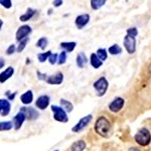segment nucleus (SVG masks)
Segmentation results:
<instances>
[{"label":"nucleus","mask_w":151,"mask_h":151,"mask_svg":"<svg viewBox=\"0 0 151 151\" xmlns=\"http://www.w3.org/2000/svg\"><path fill=\"white\" fill-rule=\"evenodd\" d=\"M94 131L98 135L103 137H107L110 136L111 132L112 125L110 121L105 116H100L97 119L94 123Z\"/></svg>","instance_id":"obj_1"},{"label":"nucleus","mask_w":151,"mask_h":151,"mask_svg":"<svg viewBox=\"0 0 151 151\" xmlns=\"http://www.w3.org/2000/svg\"><path fill=\"white\" fill-rule=\"evenodd\" d=\"M134 141L139 145L146 147L151 142V134L150 131L146 128H142L137 131L134 134Z\"/></svg>","instance_id":"obj_2"},{"label":"nucleus","mask_w":151,"mask_h":151,"mask_svg":"<svg viewBox=\"0 0 151 151\" xmlns=\"http://www.w3.org/2000/svg\"><path fill=\"white\" fill-rule=\"evenodd\" d=\"M51 110L53 112V118L55 121L62 123H67L69 121L68 116L65 110L61 106L53 104L51 106Z\"/></svg>","instance_id":"obj_3"},{"label":"nucleus","mask_w":151,"mask_h":151,"mask_svg":"<svg viewBox=\"0 0 151 151\" xmlns=\"http://www.w3.org/2000/svg\"><path fill=\"white\" fill-rule=\"evenodd\" d=\"M93 87L96 91L97 95L98 97H103L108 89V81L104 76H102L93 83Z\"/></svg>","instance_id":"obj_4"},{"label":"nucleus","mask_w":151,"mask_h":151,"mask_svg":"<svg viewBox=\"0 0 151 151\" xmlns=\"http://www.w3.org/2000/svg\"><path fill=\"white\" fill-rule=\"evenodd\" d=\"M123 45L125 49L129 55H132L136 52V40L135 37L126 34L123 40Z\"/></svg>","instance_id":"obj_5"},{"label":"nucleus","mask_w":151,"mask_h":151,"mask_svg":"<svg viewBox=\"0 0 151 151\" xmlns=\"http://www.w3.org/2000/svg\"><path fill=\"white\" fill-rule=\"evenodd\" d=\"M92 119L93 116L91 114H88V115L81 118L79 122L74 125L71 130H72L73 132H79L81 131H83L86 126L89 125V123L92 120Z\"/></svg>","instance_id":"obj_6"},{"label":"nucleus","mask_w":151,"mask_h":151,"mask_svg":"<svg viewBox=\"0 0 151 151\" xmlns=\"http://www.w3.org/2000/svg\"><path fill=\"white\" fill-rule=\"evenodd\" d=\"M20 112L24 113L28 120H36L40 116V113L31 106H22Z\"/></svg>","instance_id":"obj_7"},{"label":"nucleus","mask_w":151,"mask_h":151,"mask_svg":"<svg viewBox=\"0 0 151 151\" xmlns=\"http://www.w3.org/2000/svg\"><path fill=\"white\" fill-rule=\"evenodd\" d=\"M32 33V28L29 25H23L17 29L15 34V38L17 41L21 42L23 40L28 37L30 33Z\"/></svg>","instance_id":"obj_8"},{"label":"nucleus","mask_w":151,"mask_h":151,"mask_svg":"<svg viewBox=\"0 0 151 151\" xmlns=\"http://www.w3.org/2000/svg\"><path fill=\"white\" fill-rule=\"evenodd\" d=\"M124 104H125V100L121 97H117L113 101L110 103L108 105L109 110L114 113H117L120 111L123 108Z\"/></svg>","instance_id":"obj_9"},{"label":"nucleus","mask_w":151,"mask_h":151,"mask_svg":"<svg viewBox=\"0 0 151 151\" xmlns=\"http://www.w3.org/2000/svg\"><path fill=\"white\" fill-rule=\"evenodd\" d=\"M50 104V97L46 94H43L37 98L35 102V105L37 108L41 110H44L47 109Z\"/></svg>","instance_id":"obj_10"},{"label":"nucleus","mask_w":151,"mask_h":151,"mask_svg":"<svg viewBox=\"0 0 151 151\" xmlns=\"http://www.w3.org/2000/svg\"><path fill=\"white\" fill-rule=\"evenodd\" d=\"M64 81V74L61 72H58L52 76H48L45 80L48 84L50 85H60Z\"/></svg>","instance_id":"obj_11"},{"label":"nucleus","mask_w":151,"mask_h":151,"mask_svg":"<svg viewBox=\"0 0 151 151\" xmlns=\"http://www.w3.org/2000/svg\"><path fill=\"white\" fill-rule=\"evenodd\" d=\"M90 21V15L88 14H83L78 15L75 20V24L79 29H83L88 24Z\"/></svg>","instance_id":"obj_12"},{"label":"nucleus","mask_w":151,"mask_h":151,"mask_svg":"<svg viewBox=\"0 0 151 151\" xmlns=\"http://www.w3.org/2000/svg\"><path fill=\"white\" fill-rule=\"evenodd\" d=\"M11 111V104L6 99H0V114L2 116H6Z\"/></svg>","instance_id":"obj_13"},{"label":"nucleus","mask_w":151,"mask_h":151,"mask_svg":"<svg viewBox=\"0 0 151 151\" xmlns=\"http://www.w3.org/2000/svg\"><path fill=\"white\" fill-rule=\"evenodd\" d=\"M26 116L24 113L21 112H19L17 113V115L14 116L13 118V122H14V126L15 130H19L22 126L24 121L26 120Z\"/></svg>","instance_id":"obj_14"},{"label":"nucleus","mask_w":151,"mask_h":151,"mask_svg":"<svg viewBox=\"0 0 151 151\" xmlns=\"http://www.w3.org/2000/svg\"><path fill=\"white\" fill-rule=\"evenodd\" d=\"M14 73V69L12 67H9L6 70L0 73V82L1 83H5L9 79L12 77Z\"/></svg>","instance_id":"obj_15"},{"label":"nucleus","mask_w":151,"mask_h":151,"mask_svg":"<svg viewBox=\"0 0 151 151\" xmlns=\"http://www.w3.org/2000/svg\"><path fill=\"white\" fill-rule=\"evenodd\" d=\"M21 101L24 104L28 105L30 104L33 101V93L31 90H28L26 92H24V94H21Z\"/></svg>","instance_id":"obj_16"},{"label":"nucleus","mask_w":151,"mask_h":151,"mask_svg":"<svg viewBox=\"0 0 151 151\" xmlns=\"http://www.w3.org/2000/svg\"><path fill=\"white\" fill-rule=\"evenodd\" d=\"M76 63L79 68H84L86 64L88 63V58L84 52H80L78 54L76 58Z\"/></svg>","instance_id":"obj_17"},{"label":"nucleus","mask_w":151,"mask_h":151,"mask_svg":"<svg viewBox=\"0 0 151 151\" xmlns=\"http://www.w3.org/2000/svg\"><path fill=\"white\" fill-rule=\"evenodd\" d=\"M36 13V9L28 8L27 10L26 11V12H25L24 14H22V15H21L19 17V20H20L21 22H27V21H29V20L35 15Z\"/></svg>","instance_id":"obj_18"},{"label":"nucleus","mask_w":151,"mask_h":151,"mask_svg":"<svg viewBox=\"0 0 151 151\" xmlns=\"http://www.w3.org/2000/svg\"><path fill=\"white\" fill-rule=\"evenodd\" d=\"M90 64L93 68L98 69L103 65V61L100 60L96 54L92 53L90 56Z\"/></svg>","instance_id":"obj_19"},{"label":"nucleus","mask_w":151,"mask_h":151,"mask_svg":"<svg viewBox=\"0 0 151 151\" xmlns=\"http://www.w3.org/2000/svg\"><path fill=\"white\" fill-rule=\"evenodd\" d=\"M86 147V143L83 140H79L73 143L70 147V151H83Z\"/></svg>","instance_id":"obj_20"},{"label":"nucleus","mask_w":151,"mask_h":151,"mask_svg":"<svg viewBox=\"0 0 151 151\" xmlns=\"http://www.w3.org/2000/svg\"><path fill=\"white\" fill-rule=\"evenodd\" d=\"M60 48H63L65 52L70 53L73 52L75 49L76 46V42H60Z\"/></svg>","instance_id":"obj_21"},{"label":"nucleus","mask_w":151,"mask_h":151,"mask_svg":"<svg viewBox=\"0 0 151 151\" xmlns=\"http://www.w3.org/2000/svg\"><path fill=\"white\" fill-rule=\"evenodd\" d=\"M60 104L62 106V108L67 110V113H71L73 110V104L70 101H67V99L61 98L60 100Z\"/></svg>","instance_id":"obj_22"},{"label":"nucleus","mask_w":151,"mask_h":151,"mask_svg":"<svg viewBox=\"0 0 151 151\" xmlns=\"http://www.w3.org/2000/svg\"><path fill=\"white\" fill-rule=\"evenodd\" d=\"M106 4V0H91L90 5L93 10H98Z\"/></svg>","instance_id":"obj_23"},{"label":"nucleus","mask_w":151,"mask_h":151,"mask_svg":"<svg viewBox=\"0 0 151 151\" xmlns=\"http://www.w3.org/2000/svg\"><path fill=\"white\" fill-rule=\"evenodd\" d=\"M108 52L112 55H118L122 53V49L118 44H114L108 48Z\"/></svg>","instance_id":"obj_24"},{"label":"nucleus","mask_w":151,"mask_h":151,"mask_svg":"<svg viewBox=\"0 0 151 151\" xmlns=\"http://www.w3.org/2000/svg\"><path fill=\"white\" fill-rule=\"evenodd\" d=\"M52 55V53L50 50L48 51V52H42V53H39L37 55L38 60H39L40 63H44V62H45L48 58H49L50 56Z\"/></svg>","instance_id":"obj_25"},{"label":"nucleus","mask_w":151,"mask_h":151,"mask_svg":"<svg viewBox=\"0 0 151 151\" xmlns=\"http://www.w3.org/2000/svg\"><path fill=\"white\" fill-rule=\"evenodd\" d=\"M14 126V122L12 121H5L0 122V130L2 131H9Z\"/></svg>","instance_id":"obj_26"},{"label":"nucleus","mask_w":151,"mask_h":151,"mask_svg":"<svg viewBox=\"0 0 151 151\" xmlns=\"http://www.w3.org/2000/svg\"><path fill=\"white\" fill-rule=\"evenodd\" d=\"M48 40H47V38L45 37H41L40 39H39V40L36 42V47L38 48H40L42 50H45V48L48 45Z\"/></svg>","instance_id":"obj_27"},{"label":"nucleus","mask_w":151,"mask_h":151,"mask_svg":"<svg viewBox=\"0 0 151 151\" xmlns=\"http://www.w3.org/2000/svg\"><path fill=\"white\" fill-rule=\"evenodd\" d=\"M96 55L102 61H104L107 59V52L105 48H98L97 50Z\"/></svg>","instance_id":"obj_28"},{"label":"nucleus","mask_w":151,"mask_h":151,"mask_svg":"<svg viewBox=\"0 0 151 151\" xmlns=\"http://www.w3.org/2000/svg\"><path fill=\"white\" fill-rule=\"evenodd\" d=\"M29 40V39L27 37V38H26V39L23 40L22 41L20 42V43H19V45H18V46H17V52H18V53H21V52H22L25 49L27 44L28 43Z\"/></svg>","instance_id":"obj_29"},{"label":"nucleus","mask_w":151,"mask_h":151,"mask_svg":"<svg viewBox=\"0 0 151 151\" xmlns=\"http://www.w3.org/2000/svg\"><path fill=\"white\" fill-rule=\"evenodd\" d=\"M67 59V52L65 51H63V52H60V54L58 56V65H63L66 63Z\"/></svg>","instance_id":"obj_30"},{"label":"nucleus","mask_w":151,"mask_h":151,"mask_svg":"<svg viewBox=\"0 0 151 151\" xmlns=\"http://www.w3.org/2000/svg\"><path fill=\"white\" fill-rule=\"evenodd\" d=\"M126 33H127L128 35H130V36L136 37V36L138 35V30H137V27H130V28H129V29H127V30H126Z\"/></svg>","instance_id":"obj_31"},{"label":"nucleus","mask_w":151,"mask_h":151,"mask_svg":"<svg viewBox=\"0 0 151 151\" xmlns=\"http://www.w3.org/2000/svg\"><path fill=\"white\" fill-rule=\"evenodd\" d=\"M0 3H1V5H2L6 9H11L12 6V3L11 0H1Z\"/></svg>","instance_id":"obj_32"},{"label":"nucleus","mask_w":151,"mask_h":151,"mask_svg":"<svg viewBox=\"0 0 151 151\" xmlns=\"http://www.w3.org/2000/svg\"><path fill=\"white\" fill-rule=\"evenodd\" d=\"M58 55L57 53L52 54V55L50 56L49 58H48V61H49L50 64H52V65H54V64H56L57 60H58Z\"/></svg>","instance_id":"obj_33"},{"label":"nucleus","mask_w":151,"mask_h":151,"mask_svg":"<svg viewBox=\"0 0 151 151\" xmlns=\"http://www.w3.org/2000/svg\"><path fill=\"white\" fill-rule=\"evenodd\" d=\"M16 51V48H15V45L14 44H12L11 45H9V48H7L6 50V55H12Z\"/></svg>","instance_id":"obj_34"},{"label":"nucleus","mask_w":151,"mask_h":151,"mask_svg":"<svg viewBox=\"0 0 151 151\" xmlns=\"http://www.w3.org/2000/svg\"><path fill=\"white\" fill-rule=\"evenodd\" d=\"M47 76H47L45 73H42L40 72V71H37V77L40 80L45 81L47 79Z\"/></svg>","instance_id":"obj_35"},{"label":"nucleus","mask_w":151,"mask_h":151,"mask_svg":"<svg viewBox=\"0 0 151 151\" xmlns=\"http://www.w3.org/2000/svg\"><path fill=\"white\" fill-rule=\"evenodd\" d=\"M16 94H17L16 92L11 93L10 91H7V92L5 93V95L7 96V98H9V100H11V101H13V100H14V98H15Z\"/></svg>","instance_id":"obj_36"},{"label":"nucleus","mask_w":151,"mask_h":151,"mask_svg":"<svg viewBox=\"0 0 151 151\" xmlns=\"http://www.w3.org/2000/svg\"><path fill=\"white\" fill-rule=\"evenodd\" d=\"M64 2L62 1V0H54L53 2H52V4L55 7L58 8V7H60V5H63Z\"/></svg>","instance_id":"obj_37"},{"label":"nucleus","mask_w":151,"mask_h":151,"mask_svg":"<svg viewBox=\"0 0 151 151\" xmlns=\"http://www.w3.org/2000/svg\"><path fill=\"white\" fill-rule=\"evenodd\" d=\"M129 151H141L139 149H137V147H131L129 148Z\"/></svg>","instance_id":"obj_38"},{"label":"nucleus","mask_w":151,"mask_h":151,"mask_svg":"<svg viewBox=\"0 0 151 151\" xmlns=\"http://www.w3.org/2000/svg\"><path fill=\"white\" fill-rule=\"evenodd\" d=\"M4 66H5V61H4L3 59L1 58V64H0V68L2 69Z\"/></svg>","instance_id":"obj_39"},{"label":"nucleus","mask_w":151,"mask_h":151,"mask_svg":"<svg viewBox=\"0 0 151 151\" xmlns=\"http://www.w3.org/2000/svg\"><path fill=\"white\" fill-rule=\"evenodd\" d=\"M55 151H58V150H55Z\"/></svg>","instance_id":"obj_40"}]
</instances>
